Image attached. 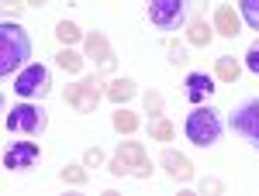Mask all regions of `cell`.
<instances>
[{
    "label": "cell",
    "instance_id": "obj_1",
    "mask_svg": "<svg viewBox=\"0 0 259 196\" xmlns=\"http://www.w3.org/2000/svg\"><path fill=\"white\" fill-rule=\"evenodd\" d=\"M28 59H31V38L18 21L7 18L0 24V76L4 79L18 76L28 66Z\"/></svg>",
    "mask_w": 259,
    "mask_h": 196
},
{
    "label": "cell",
    "instance_id": "obj_2",
    "mask_svg": "<svg viewBox=\"0 0 259 196\" xmlns=\"http://www.w3.org/2000/svg\"><path fill=\"white\" fill-rule=\"evenodd\" d=\"M4 127L11 135H24V138H38L45 135L49 127V110L41 107L38 100H24V103H14L4 117Z\"/></svg>",
    "mask_w": 259,
    "mask_h": 196
},
{
    "label": "cell",
    "instance_id": "obj_3",
    "mask_svg": "<svg viewBox=\"0 0 259 196\" xmlns=\"http://www.w3.org/2000/svg\"><path fill=\"white\" fill-rule=\"evenodd\" d=\"M221 117L214 107H207V103H197L190 114H187V120H183V135H187V141H194L197 148H211L214 141L221 138Z\"/></svg>",
    "mask_w": 259,
    "mask_h": 196
},
{
    "label": "cell",
    "instance_id": "obj_4",
    "mask_svg": "<svg viewBox=\"0 0 259 196\" xmlns=\"http://www.w3.org/2000/svg\"><path fill=\"white\" fill-rule=\"evenodd\" d=\"M111 176H135V179H149L152 176V162L145 155L142 141H121V148L114 152V158L107 162Z\"/></svg>",
    "mask_w": 259,
    "mask_h": 196
},
{
    "label": "cell",
    "instance_id": "obj_5",
    "mask_svg": "<svg viewBox=\"0 0 259 196\" xmlns=\"http://www.w3.org/2000/svg\"><path fill=\"white\" fill-rule=\"evenodd\" d=\"M21 100H45L49 97V90H52V73L38 66V62H31V66H24L18 76H14V86H11Z\"/></svg>",
    "mask_w": 259,
    "mask_h": 196
},
{
    "label": "cell",
    "instance_id": "obj_6",
    "mask_svg": "<svg viewBox=\"0 0 259 196\" xmlns=\"http://www.w3.org/2000/svg\"><path fill=\"white\" fill-rule=\"evenodd\" d=\"M187 7L190 0H149V21L159 31H177L187 24Z\"/></svg>",
    "mask_w": 259,
    "mask_h": 196
},
{
    "label": "cell",
    "instance_id": "obj_7",
    "mask_svg": "<svg viewBox=\"0 0 259 196\" xmlns=\"http://www.w3.org/2000/svg\"><path fill=\"white\" fill-rule=\"evenodd\" d=\"M228 127L239 138H245L252 148H259V100L252 97V100H245V103H239L232 110V117H228Z\"/></svg>",
    "mask_w": 259,
    "mask_h": 196
},
{
    "label": "cell",
    "instance_id": "obj_8",
    "mask_svg": "<svg viewBox=\"0 0 259 196\" xmlns=\"http://www.w3.org/2000/svg\"><path fill=\"white\" fill-rule=\"evenodd\" d=\"M100 97H104V90H100V79L97 76L80 79V83L66 86V103H69L76 114H94L97 103H100Z\"/></svg>",
    "mask_w": 259,
    "mask_h": 196
},
{
    "label": "cell",
    "instance_id": "obj_9",
    "mask_svg": "<svg viewBox=\"0 0 259 196\" xmlns=\"http://www.w3.org/2000/svg\"><path fill=\"white\" fill-rule=\"evenodd\" d=\"M41 162V152L35 141H14L7 152H4V169H11V172H28V169H35Z\"/></svg>",
    "mask_w": 259,
    "mask_h": 196
},
{
    "label": "cell",
    "instance_id": "obj_10",
    "mask_svg": "<svg viewBox=\"0 0 259 196\" xmlns=\"http://www.w3.org/2000/svg\"><path fill=\"white\" fill-rule=\"evenodd\" d=\"M83 45H87V55H90L94 66H97V73H114V66H118L114 48L107 45V38H104L100 31H90V35L83 38Z\"/></svg>",
    "mask_w": 259,
    "mask_h": 196
},
{
    "label": "cell",
    "instance_id": "obj_11",
    "mask_svg": "<svg viewBox=\"0 0 259 196\" xmlns=\"http://www.w3.org/2000/svg\"><path fill=\"white\" fill-rule=\"evenodd\" d=\"M162 169L177 179V182H190V179H194V165H190V158L183 155V152H173V148L162 152Z\"/></svg>",
    "mask_w": 259,
    "mask_h": 196
},
{
    "label": "cell",
    "instance_id": "obj_12",
    "mask_svg": "<svg viewBox=\"0 0 259 196\" xmlns=\"http://www.w3.org/2000/svg\"><path fill=\"white\" fill-rule=\"evenodd\" d=\"M183 86H187L183 93H187V100H190V103H204V100L214 93V79L207 76V73H190Z\"/></svg>",
    "mask_w": 259,
    "mask_h": 196
},
{
    "label": "cell",
    "instance_id": "obj_13",
    "mask_svg": "<svg viewBox=\"0 0 259 196\" xmlns=\"http://www.w3.org/2000/svg\"><path fill=\"white\" fill-rule=\"evenodd\" d=\"M242 14H235L232 11V4H221L218 7V14H214V31H218L221 38H235L242 31Z\"/></svg>",
    "mask_w": 259,
    "mask_h": 196
},
{
    "label": "cell",
    "instance_id": "obj_14",
    "mask_svg": "<svg viewBox=\"0 0 259 196\" xmlns=\"http://www.w3.org/2000/svg\"><path fill=\"white\" fill-rule=\"evenodd\" d=\"M214 73H218L221 83H232V79H239L242 62L235 59V55H218V59H214Z\"/></svg>",
    "mask_w": 259,
    "mask_h": 196
},
{
    "label": "cell",
    "instance_id": "obj_15",
    "mask_svg": "<svg viewBox=\"0 0 259 196\" xmlns=\"http://www.w3.org/2000/svg\"><path fill=\"white\" fill-rule=\"evenodd\" d=\"M104 97L114 100V103H124V100L135 97V83H132V79H114V83L104 90Z\"/></svg>",
    "mask_w": 259,
    "mask_h": 196
},
{
    "label": "cell",
    "instance_id": "obj_16",
    "mask_svg": "<svg viewBox=\"0 0 259 196\" xmlns=\"http://www.w3.org/2000/svg\"><path fill=\"white\" fill-rule=\"evenodd\" d=\"M111 120H114V131H121V135H135V131H139V114H132V110H124V107H118Z\"/></svg>",
    "mask_w": 259,
    "mask_h": 196
},
{
    "label": "cell",
    "instance_id": "obj_17",
    "mask_svg": "<svg viewBox=\"0 0 259 196\" xmlns=\"http://www.w3.org/2000/svg\"><path fill=\"white\" fill-rule=\"evenodd\" d=\"M187 38H190V45H207V41L214 38V28H211L207 21L200 18V21H194V24H190V31H187Z\"/></svg>",
    "mask_w": 259,
    "mask_h": 196
},
{
    "label": "cell",
    "instance_id": "obj_18",
    "mask_svg": "<svg viewBox=\"0 0 259 196\" xmlns=\"http://www.w3.org/2000/svg\"><path fill=\"white\" fill-rule=\"evenodd\" d=\"M239 14L252 31H259V0H239Z\"/></svg>",
    "mask_w": 259,
    "mask_h": 196
},
{
    "label": "cell",
    "instance_id": "obj_19",
    "mask_svg": "<svg viewBox=\"0 0 259 196\" xmlns=\"http://www.w3.org/2000/svg\"><path fill=\"white\" fill-rule=\"evenodd\" d=\"M56 38H59L62 45H73V41L83 38V31L73 24V21H59V24H56Z\"/></svg>",
    "mask_w": 259,
    "mask_h": 196
},
{
    "label": "cell",
    "instance_id": "obj_20",
    "mask_svg": "<svg viewBox=\"0 0 259 196\" xmlns=\"http://www.w3.org/2000/svg\"><path fill=\"white\" fill-rule=\"evenodd\" d=\"M56 62H59L66 73H80V69H83V55H80V52H73V48H62L59 55H56Z\"/></svg>",
    "mask_w": 259,
    "mask_h": 196
},
{
    "label": "cell",
    "instance_id": "obj_21",
    "mask_svg": "<svg viewBox=\"0 0 259 196\" xmlns=\"http://www.w3.org/2000/svg\"><path fill=\"white\" fill-rule=\"evenodd\" d=\"M59 176H62V182H69V186H83V182L90 179V172H87V165H66Z\"/></svg>",
    "mask_w": 259,
    "mask_h": 196
},
{
    "label": "cell",
    "instance_id": "obj_22",
    "mask_svg": "<svg viewBox=\"0 0 259 196\" xmlns=\"http://www.w3.org/2000/svg\"><path fill=\"white\" fill-rule=\"evenodd\" d=\"M149 138H156V141H169V138H173V124L162 120V117H156L152 124H149Z\"/></svg>",
    "mask_w": 259,
    "mask_h": 196
},
{
    "label": "cell",
    "instance_id": "obj_23",
    "mask_svg": "<svg viewBox=\"0 0 259 196\" xmlns=\"http://www.w3.org/2000/svg\"><path fill=\"white\" fill-rule=\"evenodd\" d=\"M145 110H149L152 117H159V114H162V97L156 93V90H149V93H145Z\"/></svg>",
    "mask_w": 259,
    "mask_h": 196
},
{
    "label": "cell",
    "instance_id": "obj_24",
    "mask_svg": "<svg viewBox=\"0 0 259 196\" xmlns=\"http://www.w3.org/2000/svg\"><path fill=\"white\" fill-rule=\"evenodd\" d=\"M245 69L259 76V41H256V45H249V52H245Z\"/></svg>",
    "mask_w": 259,
    "mask_h": 196
},
{
    "label": "cell",
    "instance_id": "obj_25",
    "mask_svg": "<svg viewBox=\"0 0 259 196\" xmlns=\"http://www.w3.org/2000/svg\"><path fill=\"white\" fill-rule=\"evenodd\" d=\"M100 162H104V152H100V148H87V155H83V165H87V169H97Z\"/></svg>",
    "mask_w": 259,
    "mask_h": 196
},
{
    "label": "cell",
    "instance_id": "obj_26",
    "mask_svg": "<svg viewBox=\"0 0 259 196\" xmlns=\"http://www.w3.org/2000/svg\"><path fill=\"white\" fill-rule=\"evenodd\" d=\"M31 4H45V0H31Z\"/></svg>",
    "mask_w": 259,
    "mask_h": 196
}]
</instances>
